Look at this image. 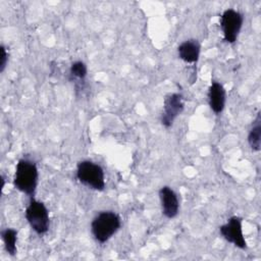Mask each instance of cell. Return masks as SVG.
<instances>
[{
	"mask_svg": "<svg viewBox=\"0 0 261 261\" xmlns=\"http://www.w3.org/2000/svg\"><path fill=\"white\" fill-rule=\"evenodd\" d=\"M248 143L252 151L258 152L261 149V114L258 112L252 127L248 134Z\"/></svg>",
	"mask_w": 261,
	"mask_h": 261,
	"instance_id": "cell-11",
	"label": "cell"
},
{
	"mask_svg": "<svg viewBox=\"0 0 261 261\" xmlns=\"http://www.w3.org/2000/svg\"><path fill=\"white\" fill-rule=\"evenodd\" d=\"M121 219L113 211H102L97 214L91 223V230L94 239L104 244L110 240L120 228Z\"/></svg>",
	"mask_w": 261,
	"mask_h": 261,
	"instance_id": "cell-2",
	"label": "cell"
},
{
	"mask_svg": "<svg viewBox=\"0 0 261 261\" xmlns=\"http://www.w3.org/2000/svg\"><path fill=\"white\" fill-rule=\"evenodd\" d=\"M159 198L162 214L168 219L174 218L179 210V201L176 193L170 187L164 186L159 190Z\"/></svg>",
	"mask_w": 261,
	"mask_h": 261,
	"instance_id": "cell-8",
	"label": "cell"
},
{
	"mask_svg": "<svg viewBox=\"0 0 261 261\" xmlns=\"http://www.w3.org/2000/svg\"><path fill=\"white\" fill-rule=\"evenodd\" d=\"M39 172L37 165L30 159L22 158L16 163L13 185L16 190L34 198L38 186Z\"/></svg>",
	"mask_w": 261,
	"mask_h": 261,
	"instance_id": "cell-1",
	"label": "cell"
},
{
	"mask_svg": "<svg viewBox=\"0 0 261 261\" xmlns=\"http://www.w3.org/2000/svg\"><path fill=\"white\" fill-rule=\"evenodd\" d=\"M185 107L182 95L179 93H172L165 97L163 102V110L160 116L161 124L168 128L173 124L175 118L182 112Z\"/></svg>",
	"mask_w": 261,
	"mask_h": 261,
	"instance_id": "cell-6",
	"label": "cell"
},
{
	"mask_svg": "<svg viewBox=\"0 0 261 261\" xmlns=\"http://www.w3.org/2000/svg\"><path fill=\"white\" fill-rule=\"evenodd\" d=\"M76 178L84 186L96 191L105 189V174L103 168L90 160H83L76 166Z\"/></svg>",
	"mask_w": 261,
	"mask_h": 261,
	"instance_id": "cell-3",
	"label": "cell"
},
{
	"mask_svg": "<svg viewBox=\"0 0 261 261\" xmlns=\"http://www.w3.org/2000/svg\"><path fill=\"white\" fill-rule=\"evenodd\" d=\"M25 218L37 234L43 236L49 230V211L43 202L32 198L25 209Z\"/></svg>",
	"mask_w": 261,
	"mask_h": 261,
	"instance_id": "cell-4",
	"label": "cell"
},
{
	"mask_svg": "<svg viewBox=\"0 0 261 261\" xmlns=\"http://www.w3.org/2000/svg\"><path fill=\"white\" fill-rule=\"evenodd\" d=\"M201 51V45L198 40L190 39L179 44L177 47L178 57L187 63H195L198 61Z\"/></svg>",
	"mask_w": 261,
	"mask_h": 261,
	"instance_id": "cell-10",
	"label": "cell"
},
{
	"mask_svg": "<svg viewBox=\"0 0 261 261\" xmlns=\"http://www.w3.org/2000/svg\"><path fill=\"white\" fill-rule=\"evenodd\" d=\"M219 232L225 241L231 243L236 247L245 250L247 248V243L243 233L242 218L239 216L230 217L225 224L219 227Z\"/></svg>",
	"mask_w": 261,
	"mask_h": 261,
	"instance_id": "cell-7",
	"label": "cell"
},
{
	"mask_svg": "<svg viewBox=\"0 0 261 261\" xmlns=\"http://www.w3.org/2000/svg\"><path fill=\"white\" fill-rule=\"evenodd\" d=\"M69 73L72 79L84 81L88 73V68H87L86 63L81 60L72 62L70 65V68H69Z\"/></svg>",
	"mask_w": 261,
	"mask_h": 261,
	"instance_id": "cell-13",
	"label": "cell"
},
{
	"mask_svg": "<svg viewBox=\"0 0 261 261\" xmlns=\"http://www.w3.org/2000/svg\"><path fill=\"white\" fill-rule=\"evenodd\" d=\"M243 14L232 8H228L220 15V27L223 33V39L229 44H233L243 27Z\"/></svg>",
	"mask_w": 261,
	"mask_h": 261,
	"instance_id": "cell-5",
	"label": "cell"
},
{
	"mask_svg": "<svg viewBox=\"0 0 261 261\" xmlns=\"http://www.w3.org/2000/svg\"><path fill=\"white\" fill-rule=\"evenodd\" d=\"M7 61H8V53L6 51V48L1 45V61H0V72H3L5 67H6V64H7Z\"/></svg>",
	"mask_w": 261,
	"mask_h": 261,
	"instance_id": "cell-14",
	"label": "cell"
},
{
	"mask_svg": "<svg viewBox=\"0 0 261 261\" xmlns=\"http://www.w3.org/2000/svg\"><path fill=\"white\" fill-rule=\"evenodd\" d=\"M2 241L4 248L10 256H14L17 253L16 242H17V230L13 228H5L1 231Z\"/></svg>",
	"mask_w": 261,
	"mask_h": 261,
	"instance_id": "cell-12",
	"label": "cell"
},
{
	"mask_svg": "<svg viewBox=\"0 0 261 261\" xmlns=\"http://www.w3.org/2000/svg\"><path fill=\"white\" fill-rule=\"evenodd\" d=\"M226 92L218 82H212L208 89V103L215 114H220L225 106Z\"/></svg>",
	"mask_w": 261,
	"mask_h": 261,
	"instance_id": "cell-9",
	"label": "cell"
}]
</instances>
